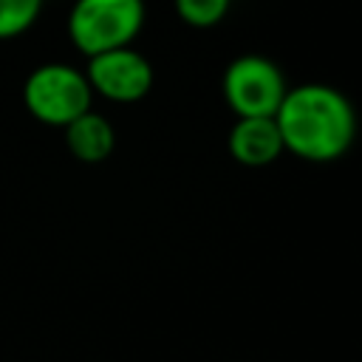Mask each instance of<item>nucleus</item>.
Here are the masks:
<instances>
[{
    "mask_svg": "<svg viewBox=\"0 0 362 362\" xmlns=\"http://www.w3.org/2000/svg\"><path fill=\"white\" fill-rule=\"evenodd\" d=\"M274 122L283 150L317 164L345 156L356 133V116L348 96L322 82L286 88Z\"/></svg>",
    "mask_w": 362,
    "mask_h": 362,
    "instance_id": "nucleus-1",
    "label": "nucleus"
},
{
    "mask_svg": "<svg viewBox=\"0 0 362 362\" xmlns=\"http://www.w3.org/2000/svg\"><path fill=\"white\" fill-rule=\"evenodd\" d=\"M144 25V0H76L68 11V37L85 57L130 45Z\"/></svg>",
    "mask_w": 362,
    "mask_h": 362,
    "instance_id": "nucleus-2",
    "label": "nucleus"
},
{
    "mask_svg": "<svg viewBox=\"0 0 362 362\" xmlns=\"http://www.w3.org/2000/svg\"><path fill=\"white\" fill-rule=\"evenodd\" d=\"M93 102V90L85 71L65 62H45L34 68L23 85L25 110L51 127H65L71 119L85 113Z\"/></svg>",
    "mask_w": 362,
    "mask_h": 362,
    "instance_id": "nucleus-3",
    "label": "nucleus"
},
{
    "mask_svg": "<svg viewBox=\"0 0 362 362\" xmlns=\"http://www.w3.org/2000/svg\"><path fill=\"white\" fill-rule=\"evenodd\" d=\"M221 88L235 116H274L286 93V79L269 57L240 54L226 65Z\"/></svg>",
    "mask_w": 362,
    "mask_h": 362,
    "instance_id": "nucleus-4",
    "label": "nucleus"
},
{
    "mask_svg": "<svg viewBox=\"0 0 362 362\" xmlns=\"http://www.w3.org/2000/svg\"><path fill=\"white\" fill-rule=\"evenodd\" d=\"M85 79L93 93L110 102H139L153 88V65L130 45L88 57Z\"/></svg>",
    "mask_w": 362,
    "mask_h": 362,
    "instance_id": "nucleus-5",
    "label": "nucleus"
},
{
    "mask_svg": "<svg viewBox=\"0 0 362 362\" xmlns=\"http://www.w3.org/2000/svg\"><path fill=\"white\" fill-rule=\"evenodd\" d=\"M226 147L243 167L272 164L283 153V139L274 116H238L226 136Z\"/></svg>",
    "mask_w": 362,
    "mask_h": 362,
    "instance_id": "nucleus-6",
    "label": "nucleus"
},
{
    "mask_svg": "<svg viewBox=\"0 0 362 362\" xmlns=\"http://www.w3.org/2000/svg\"><path fill=\"white\" fill-rule=\"evenodd\" d=\"M65 147L74 158L85 161V164H99L105 161L113 147H116V133L113 124L96 113L93 107H88L85 113H79L76 119H71L65 127Z\"/></svg>",
    "mask_w": 362,
    "mask_h": 362,
    "instance_id": "nucleus-7",
    "label": "nucleus"
},
{
    "mask_svg": "<svg viewBox=\"0 0 362 362\" xmlns=\"http://www.w3.org/2000/svg\"><path fill=\"white\" fill-rule=\"evenodd\" d=\"M42 3L45 0H0V40L25 34L37 23Z\"/></svg>",
    "mask_w": 362,
    "mask_h": 362,
    "instance_id": "nucleus-8",
    "label": "nucleus"
},
{
    "mask_svg": "<svg viewBox=\"0 0 362 362\" xmlns=\"http://www.w3.org/2000/svg\"><path fill=\"white\" fill-rule=\"evenodd\" d=\"M229 3L232 0H173L175 14L187 25H192V28H212V25H218L226 17Z\"/></svg>",
    "mask_w": 362,
    "mask_h": 362,
    "instance_id": "nucleus-9",
    "label": "nucleus"
}]
</instances>
